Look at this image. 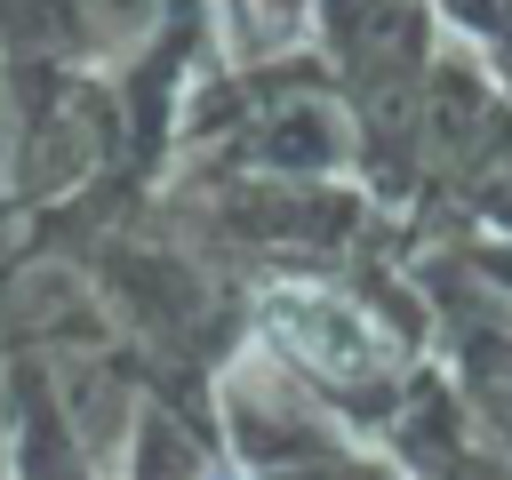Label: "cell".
Instances as JSON below:
<instances>
[{
	"label": "cell",
	"instance_id": "cell-1",
	"mask_svg": "<svg viewBox=\"0 0 512 480\" xmlns=\"http://www.w3.org/2000/svg\"><path fill=\"white\" fill-rule=\"evenodd\" d=\"M256 320H264V336H272L288 360H304V368L328 376V384H368V376L392 368V344L376 336V320H368L360 304L328 296V288H304V280L264 288Z\"/></svg>",
	"mask_w": 512,
	"mask_h": 480
},
{
	"label": "cell",
	"instance_id": "cell-2",
	"mask_svg": "<svg viewBox=\"0 0 512 480\" xmlns=\"http://www.w3.org/2000/svg\"><path fill=\"white\" fill-rule=\"evenodd\" d=\"M216 480H232V472H216Z\"/></svg>",
	"mask_w": 512,
	"mask_h": 480
}]
</instances>
